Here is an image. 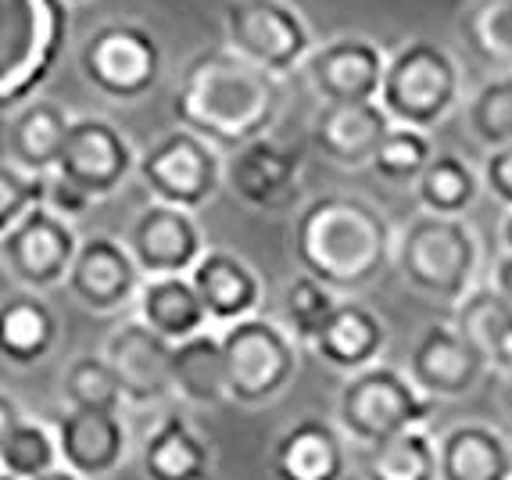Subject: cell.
I'll return each instance as SVG.
<instances>
[{
	"instance_id": "6da1fadb",
	"label": "cell",
	"mask_w": 512,
	"mask_h": 480,
	"mask_svg": "<svg viewBox=\"0 0 512 480\" xmlns=\"http://www.w3.org/2000/svg\"><path fill=\"white\" fill-rule=\"evenodd\" d=\"M280 112L283 79L244 61L226 43L190 54L172 90L176 122L226 151L265 137Z\"/></svg>"
},
{
	"instance_id": "7a4b0ae2",
	"label": "cell",
	"mask_w": 512,
	"mask_h": 480,
	"mask_svg": "<svg viewBox=\"0 0 512 480\" xmlns=\"http://www.w3.org/2000/svg\"><path fill=\"white\" fill-rule=\"evenodd\" d=\"M394 233L384 212L355 194H319L294 219V258L333 294L362 291L384 273Z\"/></svg>"
},
{
	"instance_id": "3957f363",
	"label": "cell",
	"mask_w": 512,
	"mask_h": 480,
	"mask_svg": "<svg viewBox=\"0 0 512 480\" xmlns=\"http://www.w3.org/2000/svg\"><path fill=\"white\" fill-rule=\"evenodd\" d=\"M76 72L111 104H137L162 83L165 47L140 18H104L79 40Z\"/></svg>"
},
{
	"instance_id": "277c9868",
	"label": "cell",
	"mask_w": 512,
	"mask_h": 480,
	"mask_svg": "<svg viewBox=\"0 0 512 480\" xmlns=\"http://www.w3.org/2000/svg\"><path fill=\"white\" fill-rule=\"evenodd\" d=\"M69 40L65 0H0V112L36 97Z\"/></svg>"
},
{
	"instance_id": "5b68a950",
	"label": "cell",
	"mask_w": 512,
	"mask_h": 480,
	"mask_svg": "<svg viewBox=\"0 0 512 480\" xmlns=\"http://www.w3.org/2000/svg\"><path fill=\"white\" fill-rule=\"evenodd\" d=\"M462 97L459 61L441 43L409 40L387 54L376 101L398 126L430 129L455 112Z\"/></svg>"
},
{
	"instance_id": "8992f818",
	"label": "cell",
	"mask_w": 512,
	"mask_h": 480,
	"mask_svg": "<svg viewBox=\"0 0 512 480\" xmlns=\"http://www.w3.org/2000/svg\"><path fill=\"white\" fill-rule=\"evenodd\" d=\"M398 273L412 291L434 301H459L477 273V237L459 215H416L394 244Z\"/></svg>"
},
{
	"instance_id": "52a82bcc",
	"label": "cell",
	"mask_w": 512,
	"mask_h": 480,
	"mask_svg": "<svg viewBox=\"0 0 512 480\" xmlns=\"http://www.w3.org/2000/svg\"><path fill=\"white\" fill-rule=\"evenodd\" d=\"M226 402L258 409L280 398L298 373V348L287 326L262 316H244L226 323L219 334Z\"/></svg>"
},
{
	"instance_id": "ba28073f",
	"label": "cell",
	"mask_w": 512,
	"mask_h": 480,
	"mask_svg": "<svg viewBox=\"0 0 512 480\" xmlns=\"http://www.w3.org/2000/svg\"><path fill=\"white\" fill-rule=\"evenodd\" d=\"M434 409L437 398L423 395L409 380V373L380 366V362L348 373V384L341 387V398H337L341 430L366 448L391 438V434L427 423Z\"/></svg>"
},
{
	"instance_id": "9c48e42d",
	"label": "cell",
	"mask_w": 512,
	"mask_h": 480,
	"mask_svg": "<svg viewBox=\"0 0 512 480\" xmlns=\"http://www.w3.org/2000/svg\"><path fill=\"white\" fill-rule=\"evenodd\" d=\"M133 176H140L151 201L197 212L219 194L222 155L205 137L190 133L187 126H176L140 151Z\"/></svg>"
},
{
	"instance_id": "30bf717a",
	"label": "cell",
	"mask_w": 512,
	"mask_h": 480,
	"mask_svg": "<svg viewBox=\"0 0 512 480\" xmlns=\"http://www.w3.org/2000/svg\"><path fill=\"white\" fill-rule=\"evenodd\" d=\"M222 36L233 54L280 79L298 72L312 51V29L287 0H230L222 11Z\"/></svg>"
},
{
	"instance_id": "8fae6325",
	"label": "cell",
	"mask_w": 512,
	"mask_h": 480,
	"mask_svg": "<svg viewBox=\"0 0 512 480\" xmlns=\"http://www.w3.org/2000/svg\"><path fill=\"white\" fill-rule=\"evenodd\" d=\"M51 172L83 190L97 205V201L119 194L129 176L137 172V147L111 119L72 115Z\"/></svg>"
},
{
	"instance_id": "7c38bea8",
	"label": "cell",
	"mask_w": 512,
	"mask_h": 480,
	"mask_svg": "<svg viewBox=\"0 0 512 480\" xmlns=\"http://www.w3.org/2000/svg\"><path fill=\"white\" fill-rule=\"evenodd\" d=\"M76 248L79 237L72 219L51 212L43 201L29 208L15 226L0 233V262L11 273V280L22 283L26 291L61 287Z\"/></svg>"
},
{
	"instance_id": "4fadbf2b",
	"label": "cell",
	"mask_w": 512,
	"mask_h": 480,
	"mask_svg": "<svg viewBox=\"0 0 512 480\" xmlns=\"http://www.w3.org/2000/svg\"><path fill=\"white\" fill-rule=\"evenodd\" d=\"M222 183L255 212H287L301 198V155L265 133L233 147L222 162Z\"/></svg>"
},
{
	"instance_id": "5bb4252c",
	"label": "cell",
	"mask_w": 512,
	"mask_h": 480,
	"mask_svg": "<svg viewBox=\"0 0 512 480\" xmlns=\"http://www.w3.org/2000/svg\"><path fill=\"white\" fill-rule=\"evenodd\" d=\"M140 280H144V273L137 269L126 244L119 237H108V233H94V237L79 240L72 266L61 283L72 294V301L83 305L86 312L115 316L126 305H133Z\"/></svg>"
},
{
	"instance_id": "9a60e30c",
	"label": "cell",
	"mask_w": 512,
	"mask_h": 480,
	"mask_svg": "<svg viewBox=\"0 0 512 480\" xmlns=\"http://www.w3.org/2000/svg\"><path fill=\"white\" fill-rule=\"evenodd\" d=\"M122 244L144 276H180L190 273V266L201 258L205 233L197 226L194 212L151 201L133 215Z\"/></svg>"
},
{
	"instance_id": "2e32d148",
	"label": "cell",
	"mask_w": 512,
	"mask_h": 480,
	"mask_svg": "<svg viewBox=\"0 0 512 480\" xmlns=\"http://www.w3.org/2000/svg\"><path fill=\"white\" fill-rule=\"evenodd\" d=\"M387 54L366 36H337L312 47L301 61V76L323 104L333 101H376Z\"/></svg>"
},
{
	"instance_id": "e0dca14e",
	"label": "cell",
	"mask_w": 512,
	"mask_h": 480,
	"mask_svg": "<svg viewBox=\"0 0 512 480\" xmlns=\"http://www.w3.org/2000/svg\"><path fill=\"white\" fill-rule=\"evenodd\" d=\"M51 430L58 441V463L83 480H104L126 463L129 430L122 412L69 405Z\"/></svg>"
},
{
	"instance_id": "ac0fdd59",
	"label": "cell",
	"mask_w": 512,
	"mask_h": 480,
	"mask_svg": "<svg viewBox=\"0 0 512 480\" xmlns=\"http://www.w3.org/2000/svg\"><path fill=\"white\" fill-rule=\"evenodd\" d=\"M169 352L172 344L154 334L151 326L140 319H126L108 334L101 355L119 380V391L129 405H154L165 395H172Z\"/></svg>"
},
{
	"instance_id": "d6986e66",
	"label": "cell",
	"mask_w": 512,
	"mask_h": 480,
	"mask_svg": "<svg viewBox=\"0 0 512 480\" xmlns=\"http://www.w3.org/2000/svg\"><path fill=\"white\" fill-rule=\"evenodd\" d=\"M480 373H484V359L448 323L427 326L409 355V380L437 402L470 395Z\"/></svg>"
},
{
	"instance_id": "ffe728a7",
	"label": "cell",
	"mask_w": 512,
	"mask_h": 480,
	"mask_svg": "<svg viewBox=\"0 0 512 480\" xmlns=\"http://www.w3.org/2000/svg\"><path fill=\"white\" fill-rule=\"evenodd\" d=\"M187 276L194 283L197 298H201L208 326L237 323L244 316H255L258 305H262V280L233 251L205 248Z\"/></svg>"
},
{
	"instance_id": "44dd1931",
	"label": "cell",
	"mask_w": 512,
	"mask_h": 480,
	"mask_svg": "<svg viewBox=\"0 0 512 480\" xmlns=\"http://www.w3.org/2000/svg\"><path fill=\"white\" fill-rule=\"evenodd\" d=\"M391 119L380 101H333L319 104L312 119V144L333 165L362 169L373 158L376 144L387 133Z\"/></svg>"
},
{
	"instance_id": "7402d4cb",
	"label": "cell",
	"mask_w": 512,
	"mask_h": 480,
	"mask_svg": "<svg viewBox=\"0 0 512 480\" xmlns=\"http://www.w3.org/2000/svg\"><path fill=\"white\" fill-rule=\"evenodd\" d=\"M276 480H344L348 448L341 430L326 420H298L273 441L269 455Z\"/></svg>"
},
{
	"instance_id": "603a6c76",
	"label": "cell",
	"mask_w": 512,
	"mask_h": 480,
	"mask_svg": "<svg viewBox=\"0 0 512 480\" xmlns=\"http://www.w3.org/2000/svg\"><path fill=\"white\" fill-rule=\"evenodd\" d=\"M312 348L326 366L355 373L362 366H373L387 344V323L362 301H337L326 323L312 337Z\"/></svg>"
},
{
	"instance_id": "cb8c5ba5",
	"label": "cell",
	"mask_w": 512,
	"mask_h": 480,
	"mask_svg": "<svg viewBox=\"0 0 512 480\" xmlns=\"http://www.w3.org/2000/svg\"><path fill=\"white\" fill-rule=\"evenodd\" d=\"M69 122L72 112L54 97H29L18 108H11L8 129H4L8 162L26 172H36V176H47L58 162Z\"/></svg>"
},
{
	"instance_id": "d4e9b609",
	"label": "cell",
	"mask_w": 512,
	"mask_h": 480,
	"mask_svg": "<svg viewBox=\"0 0 512 480\" xmlns=\"http://www.w3.org/2000/svg\"><path fill=\"white\" fill-rule=\"evenodd\" d=\"M140 473H144V480H208L212 445L197 434V427L187 416L169 412L144 438Z\"/></svg>"
},
{
	"instance_id": "484cf974",
	"label": "cell",
	"mask_w": 512,
	"mask_h": 480,
	"mask_svg": "<svg viewBox=\"0 0 512 480\" xmlns=\"http://www.w3.org/2000/svg\"><path fill=\"white\" fill-rule=\"evenodd\" d=\"M58 316L40 291H18L0 301V359L18 369L40 366L58 348Z\"/></svg>"
},
{
	"instance_id": "4316f807",
	"label": "cell",
	"mask_w": 512,
	"mask_h": 480,
	"mask_svg": "<svg viewBox=\"0 0 512 480\" xmlns=\"http://www.w3.org/2000/svg\"><path fill=\"white\" fill-rule=\"evenodd\" d=\"M512 452L495 427L459 423L437 441V480H509Z\"/></svg>"
},
{
	"instance_id": "83f0119b",
	"label": "cell",
	"mask_w": 512,
	"mask_h": 480,
	"mask_svg": "<svg viewBox=\"0 0 512 480\" xmlns=\"http://www.w3.org/2000/svg\"><path fill=\"white\" fill-rule=\"evenodd\" d=\"M137 319L147 323L158 337L169 344L183 341V337L205 330L208 316L201 309L194 283L187 273L180 276H144L137 291Z\"/></svg>"
},
{
	"instance_id": "f1b7e54d",
	"label": "cell",
	"mask_w": 512,
	"mask_h": 480,
	"mask_svg": "<svg viewBox=\"0 0 512 480\" xmlns=\"http://www.w3.org/2000/svg\"><path fill=\"white\" fill-rule=\"evenodd\" d=\"M169 387L187 405H219L226 402V373H222V348L219 334L197 330L172 344L169 352Z\"/></svg>"
},
{
	"instance_id": "f546056e",
	"label": "cell",
	"mask_w": 512,
	"mask_h": 480,
	"mask_svg": "<svg viewBox=\"0 0 512 480\" xmlns=\"http://www.w3.org/2000/svg\"><path fill=\"white\" fill-rule=\"evenodd\" d=\"M366 480H437V441L423 434L419 427H409L402 434L369 445Z\"/></svg>"
},
{
	"instance_id": "4dcf8cb0",
	"label": "cell",
	"mask_w": 512,
	"mask_h": 480,
	"mask_svg": "<svg viewBox=\"0 0 512 480\" xmlns=\"http://www.w3.org/2000/svg\"><path fill=\"white\" fill-rule=\"evenodd\" d=\"M412 187L423 212L462 215L480 194V172H473V165L459 155H434Z\"/></svg>"
},
{
	"instance_id": "1f68e13d",
	"label": "cell",
	"mask_w": 512,
	"mask_h": 480,
	"mask_svg": "<svg viewBox=\"0 0 512 480\" xmlns=\"http://www.w3.org/2000/svg\"><path fill=\"white\" fill-rule=\"evenodd\" d=\"M455 330L473 352L491 366L498 355L502 341L512 330V305L495 291V287H480V291H466L455 301Z\"/></svg>"
},
{
	"instance_id": "d6a6232c",
	"label": "cell",
	"mask_w": 512,
	"mask_h": 480,
	"mask_svg": "<svg viewBox=\"0 0 512 480\" xmlns=\"http://www.w3.org/2000/svg\"><path fill=\"white\" fill-rule=\"evenodd\" d=\"M58 466V441L54 430L40 420H22L8 430V438L0 441V470L15 480H36L40 473Z\"/></svg>"
},
{
	"instance_id": "836d02e7",
	"label": "cell",
	"mask_w": 512,
	"mask_h": 480,
	"mask_svg": "<svg viewBox=\"0 0 512 480\" xmlns=\"http://www.w3.org/2000/svg\"><path fill=\"white\" fill-rule=\"evenodd\" d=\"M462 36L487 69L512 72V0H480L462 22Z\"/></svg>"
},
{
	"instance_id": "e575fe53",
	"label": "cell",
	"mask_w": 512,
	"mask_h": 480,
	"mask_svg": "<svg viewBox=\"0 0 512 480\" xmlns=\"http://www.w3.org/2000/svg\"><path fill=\"white\" fill-rule=\"evenodd\" d=\"M434 158V144H430L427 129H412L391 122L387 133L376 144L373 158H369V169L387 183H416V176L423 172V165Z\"/></svg>"
},
{
	"instance_id": "d590c367",
	"label": "cell",
	"mask_w": 512,
	"mask_h": 480,
	"mask_svg": "<svg viewBox=\"0 0 512 480\" xmlns=\"http://www.w3.org/2000/svg\"><path fill=\"white\" fill-rule=\"evenodd\" d=\"M466 126L484 147L512 144V72L491 76L466 104Z\"/></svg>"
},
{
	"instance_id": "8d00e7d4",
	"label": "cell",
	"mask_w": 512,
	"mask_h": 480,
	"mask_svg": "<svg viewBox=\"0 0 512 480\" xmlns=\"http://www.w3.org/2000/svg\"><path fill=\"white\" fill-rule=\"evenodd\" d=\"M61 395L65 402L76 405V409H111L122 412L126 398L119 391V380L108 369L104 355H76V359L65 366V377H61Z\"/></svg>"
},
{
	"instance_id": "74e56055",
	"label": "cell",
	"mask_w": 512,
	"mask_h": 480,
	"mask_svg": "<svg viewBox=\"0 0 512 480\" xmlns=\"http://www.w3.org/2000/svg\"><path fill=\"white\" fill-rule=\"evenodd\" d=\"M337 305V294L319 283L316 276L298 273L287 287H283V319H287V334L298 341H312L316 330L326 323V316Z\"/></svg>"
},
{
	"instance_id": "f35d334b",
	"label": "cell",
	"mask_w": 512,
	"mask_h": 480,
	"mask_svg": "<svg viewBox=\"0 0 512 480\" xmlns=\"http://www.w3.org/2000/svg\"><path fill=\"white\" fill-rule=\"evenodd\" d=\"M43 187H47V176L18 169L8 158L0 162V233L8 230V226H15L33 205H40Z\"/></svg>"
},
{
	"instance_id": "ab89813d",
	"label": "cell",
	"mask_w": 512,
	"mask_h": 480,
	"mask_svg": "<svg viewBox=\"0 0 512 480\" xmlns=\"http://www.w3.org/2000/svg\"><path fill=\"white\" fill-rule=\"evenodd\" d=\"M480 187L502 208H512V144L487 147L484 169H480Z\"/></svg>"
},
{
	"instance_id": "60d3db41",
	"label": "cell",
	"mask_w": 512,
	"mask_h": 480,
	"mask_svg": "<svg viewBox=\"0 0 512 480\" xmlns=\"http://www.w3.org/2000/svg\"><path fill=\"white\" fill-rule=\"evenodd\" d=\"M43 205L51 208V212L65 215V219H79V215H86V208L94 205V201L86 198L83 190H76L72 183L61 180V176L47 172V187H43Z\"/></svg>"
},
{
	"instance_id": "b9f144b4",
	"label": "cell",
	"mask_w": 512,
	"mask_h": 480,
	"mask_svg": "<svg viewBox=\"0 0 512 480\" xmlns=\"http://www.w3.org/2000/svg\"><path fill=\"white\" fill-rule=\"evenodd\" d=\"M22 416H26V412H22V405H18L8 391H0V441L8 438V430L15 427Z\"/></svg>"
},
{
	"instance_id": "7bdbcfd3",
	"label": "cell",
	"mask_w": 512,
	"mask_h": 480,
	"mask_svg": "<svg viewBox=\"0 0 512 480\" xmlns=\"http://www.w3.org/2000/svg\"><path fill=\"white\" fill-rule=\"evenodd\" d=\"M495 291L512 305V251H505L495 262Z\"/></svg>"
},
{
	"instance_id": "ee69618b",
	"label": "cell",
	"mask_w": 512,
	"mask_h": 480,
	"mask_svg": "<svg viewBox=\"0 0 512 480\" xmlns=\"http://www.w3.org/2000/svg\"><path fill=\"white\" fill-rule=\"evenodd\" d=\"M36 480H83L79 473H72V470H65V466H54V470H47V473H40Z\"/></svg>"
},
{
	"instance_id": "f6af8a7d",
	"label": "cell",
	"mask_w": 512,
	"mask_h": 480,
	"mask_svg": "<svg viewBox=\"0 0 512 480\" xmlns=\"http://www.w3.org/2000/svg\"><path fill=\"white\" fill-rule=\"evenodd\" d=\"M502 244H505V251H512V208H505V219H502Z\"/></svg>"
},
{
	"instance_id": "bcb514c9",
	"label": "cell",
	"mask_w": 512,
	"mask_h": 480,
	"mask_svg": "<svg viewBox=\"0 0 512 480\" xmlns=\"http://www.w3.org/2000/svg\"><path fill=\"white\" fill-rule=\"evenodd\" d=\"M502 405L505 412L512 416V373H505V387H502Z\"/></svg>"
},
{
	"instance_id": "7dc6e473",
	"label": "cell",
	"mask_w": 512,
	"mask_h": 480,
	"mask_svg": "<svg viewBox=\"0 0 512 480\" xmlns=\"http://www.w3.org/2000/svg\"><path fill=\"white\" fill-rule=\"evenodd\" d=\"M69 8H83V4H90V0H65Z\"/></svg>"
},
{
	"instance_id": "c3c4849f",
	"label": "cell",
	"mask_w": 512,
	"mask_h": 480,
	"mask_svg": "<svg viewBox=\"0 0 512 480\" xmlns=\"http://www.w3.org/2000/svg\"><path fill=\"white\" fill-rule=\"evenodd\" d=\"M0 480H15V477H8V473H4V470H0Z\"/></svg>"
},
{
	"instance_id": "681fc988",
	"label": "cell",
	"mask_w": 512,
	"mask_h": 480,
	"mask_svg": "<svg viewBox=\"0 0 512 480\" xmlns=\"http://www.w3.org/2000/svg\"><path fill=\"white\" fill-rule=\"evenodd\" d=\"M509 480H512V477H509Z\"/></svg>"
}]
</instances>
